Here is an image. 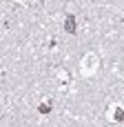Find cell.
<instances>
[{
	"label": "cell",
	"mask_w": 124,
	"mask_h": 127,
	"mask_svg": "<svg viewBox=\"0 0 124 127\" xmlns=\"http://www.w3.org/2000/svg\"><path fill=\"white\" fill-rule=\"evenodd\" d=\"M109 121H113V123H124V107L122 105H111V107H109Z\"/></svg>",
	"instance_id": "cell-2"
},
{
	"label": "cell",
	"mask_w": 124,
	"mask_h": 127,
	"mask_svg": "<svg viewBox=\"0 0 124 127\" xmlns=\"http://www.w3.org/2000/svg\"><path fill=\"white\" fill-rule=\"evenodd\" d=\"M18 2H24V0H18Z\"/></svg>",
	"instance_id": "cell-6"
},
{
	"label": "cell",
	"mask_w": 124,
	"mask_h": 127,
	"mask_svg": "<svg viewBox=\"0 0 124 127\" xmlns=\"http://www.w3.org/2000/svg\"><path fill=\"white\" fill-rule=\"evenodd\" d=\"M100 71V56L98 54H87L84 58H82V63H80V74L84 76V78H91V76H95Z\"/></svg>",
	"instance_id": "cell-1"
},
{
	"label": "cell",
	"mask_w": 124,
	"mask_h": 127,
	"mask_svg": "<svg viewBox=\"0 0 124 127\" xmlns=\"http://www.w3.org/2000/svg\"><path fill=\"white\" fill-rule=\"evenodd\" d=\"M38 112H40V114H49V112H51V103H49V100H47V103H40Z\"/></svg>",
	"instance_id": "cell-4"
},
{
	"label": "cell",
	"mask_w": 124,
	"mask_h": 127,
	"mask_svg": "<svg viewBox=\"0 0 124 127\" xmlns=\"http://www.w3.org/2000/svg\"><path fill=\"white\" fill-rule=\"evenodd\" d=\"M64 31L67 33H75L78 31V25H75V16L73 13H67L64 16Z\"/></svg>",
	"instance_id": "cell-3"
},
{
	"label": "cell",
	"mask_w": 124,
	"mask_h": 127,
	"mask_svg": "<svg viewBox=\"0 0 124 127\" xmlns=\"http://www.w3.org/2000/svg\"><path fill=\"white\" fill-rule=\"evenodd\" d=\"M60 80H64V83H67V80H69V74H67V71H60Z\"/></svg>",
	"instance_id": "cell-5"
}]
</instances>
